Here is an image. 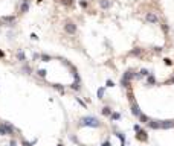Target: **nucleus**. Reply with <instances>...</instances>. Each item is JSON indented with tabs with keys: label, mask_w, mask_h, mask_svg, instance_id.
I'll use <instances>...</instances> for the list:
<instances>
[{
	"label": "nucleus",
	"mask_w": 174,
	"mask_h": 146,
	"mask_svg": "<svg viewBox=\"0 0 174 146\" xmlns=\"http://www.w3.org/2000/svg\"><path fill=\"white\" fill-rule=\"evenodd\" d=\"M2 21H3V23H14V21H15V17H14V15L2 17Z\"/></svg>",
	"instance_id": "7"
},
{
	"label": "nucleus",
	"mask_w": 174,
	"mask_h": 146,
	"mask_svg": "<svg viewBox=\"0 0 174 146\" xmlns=\"http://www.w3.org/2000/svg\"><path fill=\"white\" fill-rule=\"evenodd\" d=\"M139 120H141L142 123H148V122H150V119H148L145 114H141V116H139Z\"/></svg>",
	"instance_id": "14"
},
{
	"label": "nucleus",
	"mask_w": 174,
	"mask_h": 146,
	"mask_svg": "<svg viewBox=\"0 0 174 146\" xmlns=\"http://www.w3.org/2000/svg\"><path fill=\"white\" fill-rule=\"evenodd\" d=\"M113 85H115L113 81H110V79H108V81H107V87H113Z\"/></svg>",
	"instance_id": "26"
},
{
	"label": "nucleus",
	"mask_w": 174,
	"mask_h": 146,
	"mask_svg": "<svg viewBox=\"0 0 174 146\" xmlns=\"http://www.w3.org/2000/svg\"><path fill=\"white\" fill-rule=\"evenodd\" d=\"M131 113H133V116H136V117H139L142 113H141V110H139V106H137V104H133L131 105Z\"/></svg>",
	"instance_id": "6"
},
{
	"label": "nucleus",
	"mask_w": 174,
	"mask_h": 146,
	"mask_svg": "<svg viewBox=\"0 0 174 146\" xmlns=\"http://www.w3.org/2000/svg\"><path fill=\"white\" fill-rule=\"evenodd\" d=\"M23 2H28V0H23Z\"/></svg>",
	"instance_id": "32"
},
{
	"label": "nucleus",
	"mask_w": 174,
	"mask_h": 146,
	"mask_svg": "<svg viewBox=\"0 0 174 146\" xmlns=\"http://www.w3.org/2000/svg\"><path fill=\"white\" fill-rule=\"evenodd\" d=\"M17 58H19L20 61H25V59H26V55H25V52H21V50H19V52H17Z\"/></svg>",
	"instance_id": "11"
},
{
	"label": "nucleus",
	"mask_w": 174,
	"mask_h": 146,
	"mask_svg": "<svg viewBox=\"0 0 174 146\" xmlns=\"http://www.w3.org/2000/svg\"><path fill=\"white\" fill-rule=\"evenodd\" d=\"M141 53V49H136V50H131V55H139Z\"/></svg>",
	"instance_id": "24"
},
{
	"label": "nucleus",
	"mask_w": 174,
	"mask_h": 146,
	"mask_svg": "<svg viewBox=\"0 0 174 146\" xmlns=\"http://www.w3.org/2000/svg\"><path fill=\"white\" fill-rule=\"evenodd\" d=\"M64 31L69 33V35H75L77 33V24L73 23V21H67L64 24Z\"/></svg>",
	"instance_id": "2"
},
{
	"label": "nucleus",
	"mask_w": 174,
	"mask_h": 146,
	"mask_svg": "<svg viewBox=\"0 0 174 146\" xmlns=\"http://www.w3.org/2000/svg\"><path fill=\"white\" fill-rule=\"evenodd\" d=\"M147 82H148V85H154V84H156L154 76H153V75H148V76H147Z\"/></svg>",
	"instance_id": "10"
},
{
	"label": "nucleus",
	"mask_w": 174,
	"mask_h": 146,
	"mask_svg": "<svg viewBox=\"0 0 174 146\" xmlns=\"http://www.w3.org/2000/svg\"><path fill=\"white\" fill-rule=\"evenodd\" d=\"M23 146H32V143H29V142H26V140H25V142H23Z\"/></svg>",
	"instance_id": "27"
},
{
	"label": "nucleus",
	"mask_w": 174,
	"mask_h": 146,
	"mask_svg": "<svg viewBox=\"0 0 174 146\" xmlns=\"http://www.w3.org/2000/svg\"><path fill=\"white\" fill-rule=\"evenodd\" d=\"M81 125H84V126H99V120L95 119V117H84V119H81Z\"/></svg>",
	"instance_id": "1"
},
{
	"label": "nucleus",
	"mask_w": 174,
	"mask_h": 146,
	"mask_svg": "<svg viewBox=\"0 0 174 146\" xmlns=\"http://www.w3.org/2000/svg\"><path fill=\"white\" fill-rule=\"evenodd\" d=\"M145 18H147L148 23H153V24H157L159 23V17L156 15L154 12H147V15H145Z\"/></svg>",
	"instance_id": "3"
},
{
	"label": "nucleus",
	"mask_w": 174,
	"mask_h": 146,
	"mask_svg": "<svg viewBox=\"0 0 174 146\" xmlns=\"http://www.w3.org/2000/svg\"><path fill=\"white\" fill-rule=\"evenodd\" d=\"M28 9H29V5H28V2H23V5H21L20 11H21V12H28Z\"/></svg>",
	"instance_id": "13"
},
{
	"label": "nucleus",
	"mask_w": 174,
	"mask_h": 146,
	"mask_svg": "<svg viewBox=\"0 0 174 146\" xmlns=\"http://www.w3.org/2000/svg\"><path fill=\"white\" fill-rule=\"evenodd\" d=\"M37 75H38L40 78H46V70H44V69H38V70H37Z\"/></svg>",
	"instance_id": "15"
},
{
	"label": "nucleus",
	"mask_w": 174,
	"mask_h": 146,
	"mask_svg": "<svg viewBox=\"0 0 174 146\" xmlns=\"http://www.w3.org/2000/svg\"><path fill=\"white\" fill-rule=\"evenodd\" d=\"M148 75H150V72H148L147 69H142V70H141V76H148Z\"/></svg>",
	"instance_id": "20"
},
{
	"label": "nucleus",
	"mask_w": 174,
	"mask_h": 146,
	"mask_svg": "<svg viewBox=\"0 0 174 146\" xmlns=\"http://www.w3.org/2000/svg\"><path fill=\"white\" fill-rule=\"evenodd\" d=\"M147 125H148L150 128H153V130H159V128H160V122H159V120H150Z\"/></svg>",
	"instance_id": "5"
},
{
	"label": "nucleus",
	"mask_w": 174,
	"mask_h": 146,
	"mask_svg": "<svg viewBox=\"0 0 174 146\" xmlns=\"http://www.w3.org/2000/svg\"><path fill=\"white\" fill-rule=\"evenodd\" d=\"M102 146H110V143H108V142H106V143H104Z\"/></svg>",
	"instance_id": "30"
},
{
	"label": "nucleus",
	"mask_w": 174,
	"mask_h": 146,
	"mask_svg": "<svg viewBox=\"0 0 174 146\" xmlns=\"http://www.w3.org/2000/svg\"><path fill=\"white\" fill-rule=\"evenodd\" d=\"M38 2H41V0H38Z\"/></svg>",
	"instance_id": "34"
},
{
	"label": "nucleus",
	"mask_w": 174,
	"mask_h": 146,
	"mask_svg": "<svg viewBox=\"0 0 174 146\" xmlns=\"http://www.w3.org/2000/svg\"><path fill=\"white\" fill-rule=\"evenodd\" d=\"M168 84H174V76H173V78H170V79H168Z\"/></svg>",
	"instance_id": "29"
},
{
	"label": "nucleus",
	"mask_w": 174,
	"mask_h": 146,
	"mask_svg": "<svg viewBox=\"0 0 174 146\" xmlns=\"http://www.w3.org/2000/svg\"><path fill=\"white\" fill-rule=\"evenodd\" d=\"M121 146H125V143H122V145H121Z\"/></svg>",
	"instance_id": "31"
},
{
	"label": "nucleus",
	"mask_w": 174,
	"mask_h": 146,
	"mask_svg": "<svg viewBox=\"0 0 174 146\" xmlns=\"http://www.w3.org/2000/svg\"><path fill=\"white\" fill-rule=\"evenodd\" d=\"M165 63H166V65H171V64H173V63H171V59H168V58L165 59Z\"/></svg>",
	"instance_id": "28"
},
{
	"label": "nucleus",
	"mask_w": 174,
	"mask_h": 146,
	"mask_svg": "<svg viewBox=\"0 0 174 146\" xmlns=\"http://www.w3.org/2000/svg\"><path fill=\"white\" fill-rule=\"evenodd\" d=\"M104 91H106V90H104V87H101L99 90H98V97H99V99L104 96Z\"/></svg>",
	"instance_id": "18"
},
{
	"label": "nucleus",
	"mask_w": 174,
	"mask_h": 146,
	"mask_svg": "<svg viewBox=\"0 0 174 146\" xmlns=\"http://www.w3.org/2000/svg\"><path fill=\"white\" fill-rule=\"evenodd\" d=\"M135 131H136V132H139V131H142V128L139 126V125H135Z\"/></svg>",
	"instance_id": "25"
},
{
	"label": "nucleus",
	"mask_w": 174,
	"mask_h": 146,
	"mask_svg": "<svg viewBox=\"0 0 174 146\" xmlns=\"http://www.w3.org/2000/svg\"><path fill=\"white\" fill-rule=\"evenodd\" d=\"M110 117H112L113 120H119V119H121V114H119V113H112V116H110Z\"/></svg>",
	"instance_id": "17"
},
{
	"label": "nucleus",
	"mask_w": 174,
	"mask_h": 146,
	"mask_svg": "<svg viewBox=\"0 0 174 146\" xmlns=\"http://www.w3.org/2000/svg\"><path fill=\"white\" fill-rule=\"evenodd\" d=\"M121 84H122V87H125V88H128V87H130V81H128V79H125V78H122Z\"/></svg>",
	"instance_id": "16"
},
{
	"label": "nucleus",
	"mask_w": 174,
	"mask_h": 146,
	"mask_svg": "<svg viewBox=\"0 0 174 146\" xmlns=\"http://www.w3.org/2000/svg\"><path fill=\"white\" fill-rule=\"evenodd\" d=\"M58 146H63V145H58Z\"/></svg>",
	"instance_id": "33"
},
{
	"label": "nucleus",
	"mask_w": 174,
	"mask_h": 146,
	"mask_svg": "<svg viewBox=\"0 0 174 146\" xmlns=\"http://www.w3.org/2000/svg\"><path fill=\"white\" fill-rule=\"evenodd\" d=\"M99 6L102 9H108L110 8V2H108V0H99Z\"/></svg>",
	"instance_id": "8"
},
{
	"label": "nucleus",
	"mask_w": 174,
	"mask_h": 146,
	"mask_svg": "<svg viewBox=\"0 0 174 146\" xmlns=\"http://www.w3.org/2000/svg\"><path fill=\"white\" fill-rule=\"evenodd\" d=\"M116 136L119 137V140H121L122 143H125V136H122V134H116Z\"/></svg>",
	"instance_id": "22"
},
{
	"label": "nucleus",
	"mask_w": 174,
	"mask_h": 146,
	"mask_svg": "<svg viewBox=\"0 0 174 146\" xmlns=\"http://www.w3.org/2000/svg\"><path fill=\"white\" fill-rule=\"evenodd\" d=\"M54 87H55L57 90H60V91H61V93H64V88H63L61 85H58V84H55V85H54Z\"/></svg>",
	"instance_id": "23"
},
{
	"label": "nucleus",
	"mask_w": 174,
	"mask_h": 146,
	"mask_svg": "<svg viewBox=\"0 0 174 146\" xmlns=\"http://www.w3.org/2000/svg\"><path fill=\"white\" fill-rule=\"evenodd\" d=\"M0 134H2V136H8V128H6V125H0Z\"/></svg>",
	"instance_id": "9"
},
{
	"label": "nucleus",
	"mask_w": 174,
	"mask_h": 146,
	"mask_svg": "<svg viewBox=\"0 0 174 146\" xmlns=\"http://www.w3.org/2000/svg\"><path fill=\"white\" fill-rule=\"evenodd\" d=\"M72 90H79V82H78V81L72 84Z\"/></svg>",
	"instance_id": "21"
},
{
	"label": "nucleus",
	"mask_w": 174,
	"mask_h": 146,
	"mask_svg": "<svg viewBox=\"0 0 174 146\" xmlns=\"http://www.w3.org/2000/svg\"><path fill=\"white\" fill-rule=\"evenodd\" d=\"M40 58H41V59L44 61V63H48V61H50V57H49V55H41Z\"/></svg>",
	"instance_id": "19"
},
{
	"label": "nucleus",
	"mask_w": 174,
	"mask_h": 146,
	"mask_svg": "<svg viewBox=\"0 0 174 146\" xmlns=\"http://www.w3.org/2000/svg\"><path fill=\"white\" fill-rule=\"evenodd\" d=\"M174 126V120H164L160 122V128L162 130H168V128H173Z\"/></svg>",
	"instance_id": "4"
},
{
	"label": "nucleus",
	"mask_w": 174,
	"mask_h": 146,
	"mask_svg": "<svg viewBox=\"0 0 174 146\" xmlns=\"http://www.w3.org/2000/svg\"><path fill=\"white\" fill-rule=\"evenodd\" d=\"M102 114L104 116H112V110H110L108 106H104V108H102Z\"/></svg>",
	"instance_id": "12"
}]
</instances>
